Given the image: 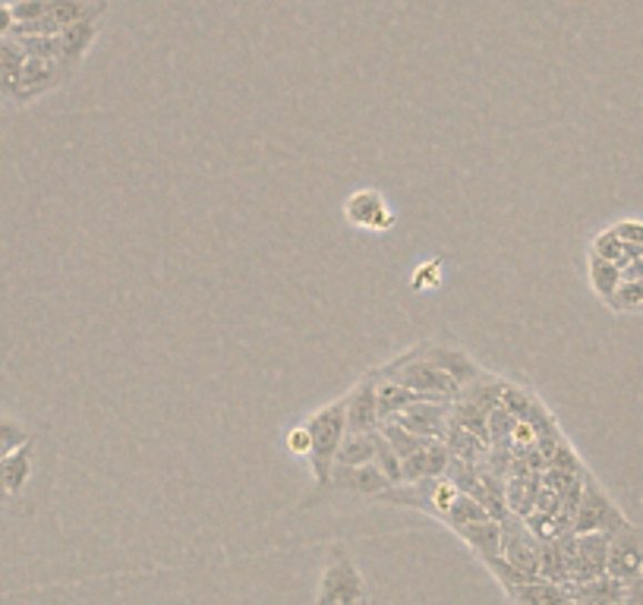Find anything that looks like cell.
<instances>
[{"mask_svg": "<svg viewBox=\"0 0 643 605\" xmlns=\"http://www.w3.org/2000/svg\"><path fill=\"white\" fill-rule=\"evenodd\" d=\"M344 411H348V432H372L382 426L379 397H375V379L372 375L344 397Z\"/></svg>", "mask_w": 643, "mask_h": 605, "instance_id": "30bf717a", "label": "cell"}, {"mask_svg": "<svg viewBox=\"0 0 643 605\" xmlns=\"http://www.w3.org/2000/svg\"><path fill=\"white\" fill-rule=\"evenodd\" d=\"M315 605H366V584L360 567L341 546L332 548V558L322 571Z\"/></svg>", "mask_w": 643, "mask_h": 605, "instance_id": "3957f363", "label": "cell"}, {"mask_svg": "<svg viewBox=\"0 0 643 605\" xmlns=\"http://www.w3.org/2000/svg\"><path fill=\"white\" fill-rule=\"evenodd\" d=\"M454 533H458V536H461L483 562H486V558H495V555H502V521H495V517L468 524V527L454 530Z\"/></svg>", "mask_w": 643, "mask_h": 605, "instance_id": "5bb4252c", "label": "cell"}, {"mask_svg": "<svg viewBox=\"0 0 643 605\" xmlns=\"http://www.w3.org/2000/svg\"><path fill=\"white\" fill-rule=\"evenodd\" d=\"M379 432L389 438V445L394 451H398V457L404 461V457H410L413 451H420L423 445H426L429 438H423V435H416V432L404 430L398 420H382V426H379Z\"/></svg>", "mask_w": 643, "mask_h": 605, "instance_id": "cb8c5ba5", "label": "cell"}, {"mask_svg": "<svg viewBox=\"0 0 643 605\" xmlns=\"http://www.w3.org/2000/svg\"><path fill=\"white\" fill-rule=\"evenodd\" d=\"M344 215H348L351 224L366 228V231H389L391 221H394L385 199L379 193H372V190H356L348 199V205H344Z\"/></svg>", "mask_w": 643, "mask_h": 605, "instance_id": "8fae6325", "label": "cell"}, {"mask_svg": "<svg viewBox=\"0 0 643 605\" xmlns=\"http://www.w3.org/2000/svg\"><path fill=\"white\" fill-rule=\"evenodd\" d=\"M375 457V445H372V432H344V442L334 454V464L341 467H360V464H372Z\"/></svg>", "mask_w": 643, "mask_h": 605, "instance_id": "44dd1931", "label": "cell"}, {"mask_svg": "<svg viewBox=\"0 0 643 605\" xmlns=\"http://www.w3.org/2000/svg\"><path fill=\"white\" fill-rule=\"evenodd\" d=\"M307 430L312 435V451H310V464L319 486H329L332 483V467H334V454L344 442V432H348V411H344V401H334L325 411L312 413Z\"/></svg>", "mask_w": 643, "mask_h": 605, "instance_id": "6da1fadb", "label": "cell"}, {"mask_svg": "<svg viewBox=\"0 0 643 605\" xmlns=\"http://www.w3.org/2000/svg\"><path fill=\"white\" fill-rule=\"evenodd\" d=\"M0 480L10 492V498L20 495L26 483L32 480V442H26L22 448L7 454V457H0Z\"/></svg>", "mask_w": 643, "mask_h": 605, "instance_id": "e0dca14e", "label": "cell"}, {"mask_svg": "<svg viewBox=\"0 0 643 605\" xmlns=\"http://www.w3.org/2000/svg\"><path fill=\"white\" fill-rule=\"evenodd\" d=\"M26 442H32L29 430H26L22 423H17V420H10V416H0V457L13 454V451L22 448Z\"/></svg>", "mask_w": 643, "mask_h": 605, "instance_id": "4316f807", "label": "cell"}, {"mask_svg": "<svg viewBox=\"0 0 643 605\" xmlns=\"http://www.w3.org/2000/svg\"><path fill=\"white\" fill-rule=\"evenodd\" d=\"M26 51V58H58V36H22L17 39Z\"/></svg>", "mask_w": 643, "mask_h": 605, "instance_id": "f1b7e54d", "label": "cell"}, {"mask_svg": "<svg viewBox=\"0 0 643 605\" xmlns=\"http://www.w3.org/2000/svg\"><path fill=\"white\" fill-rule=\"evenodd\" d=\"M7 502H10V492H7L3 480H0V505H7Z\"/></svg>", "mask_w": 643, "mask_h": 605, "instance_id": "e575fe53", "label": "cell"}, {"mask_svg": "<svg viewBox=\"0 0 643 605\" xmlns=\"http://www.w3.org/2000/svg\"><path fill=\"white\" fill-rule=\"evenodd\" d=\"M442 517H445L454 530H461V527H468V524H476V521H486V517H492V514H489L486 505H483V502H476L473 495H468V492H458V498L451 502L449 511H445Z\"/></svg>", "mask_w": 643, "mask_h": 605, "instance_id": "7402d4cb", "label": "cell"}, {"mask_svg": "<svg viewBox=\"0 0 643 605\" xmlns=\"http://www.w3.org/2000/svg\"><path fill=\"white\" fill-rule=\"evenodd\" d=\"M22 63H26V51H22L20 41L13 36L0 39V95L13 98Z\"/></svg>", "mask_w": 643, "mask_h": 605, "instance_id": "d6986e66", "label": "cell"}, {"mask_svg": "<svg viewBox=\"0 0 643 605\" xmlns=\"http://www.w3.org/2000/svg\"><path fill=\"white\" fill-rule=\"evenodd\" d=\"M641 303H643V278L622 281L615 296L609 300V306H615V310H641Z\"/></svg>", "mask_w": 643, "mask_h": 605, "instance_id": "83f0119b", "label": "cell"}, {"mask_svg": "<svg viewBox=\"0 0 643 605\" xmlns=\"http://www.w3.org/2000/svg\"><path fill=\"white\" fill-rule=\"evenodd\" d=\"M593 255L615 262L619 269H624V265L631 262V255H627V243H624L622 236L615 234V231H605V234L596 236V243H593Z\"/></svg>", "mask_w": 643, "mask_h": 605, "instance_id": "484cf974", "label": "cell"}, {"mask_svg": "<svg viewBox=\"0 0 643 605\" xmlns=\"http://www.w3.org/2000/svg\"><path fill=\"white\" fill-rule=\"evenodd\" d=\"M385 375L394 379V382H401L404 389L423 394L426 401H445V404H451V401H458L464 394V389L451 379L449 372L439 370L423 351L408 353L401 363H394L391 370H385Z\"/></svg>", "mask_w": 643, "mask_h": 605, "instance_id": "7a4b0ae2", "label": "cell"}, {"mask_svg": "<svg viewBox=\"0 0 643 605\" xmlns=\"http://www.w3.org/2000/svg\"><path fill=\"white\" fill-rule=\"evenodd\" d=\"M13 26H17V20H13L10 3H0V39H7L13 32Z\"/></svg>", "mask_w": 643, "mask_h": 605, "instance_id": "836d02e7", "label": "cell"}, {"mask_svg": "<svg viewBox=\"0 0 643 605\" xmlns=\"http://www.w3.org/2000/svg\"><path fill=\"white\" fill-rule=\"evenodd\" d=\"M423 353H426L439 370L449 372L461 389H470V385L480 379V370L473 366V360H470L464 351H451V347H423Z\"/></svg>", "mask_w": 643, "mask_h": 605, "instance_id": "9a60e30c", "label": "cell"}, {"mask_svg": "<svg viewBox=\"0 0 643 605\" xmlns=\"http://www.w3.org/2000/svg\"><path fill=\"white\" fill-rule=\"evenodd\" d=\"M372 445H375L372 464L389 476L391 486H401V483H404V473H401V457H398V451L391 448L389 438H385L379 430H372Z\"/></svg>", "mask_w": 643, "mask_h": 605, "instance_id": "d4e9b609", "label": "cell"}, {"mask_svg": "<svg viewBox=\"0 0 643 605\" xmlns=\"http://www.w3.org/2000/svg\"><path fill=\"white\" fill-rule=\"evenodd\" d=\"M502 558L530 577H540V540L518 517H502Z\"/></svg>", "mask_w": 643, "mask_h": 605, "instance_id": "8992f818", "label": "cell"}, {"mask_svg": "<svg viewBox=\"0 0 643 605\" xmlns=\"http://www.w3.org/2000/svg\"><path fill=\"white\" fill-rule=\"evenodd\" d=\"M622 527H627L622 511L615 508L612 498L596 486V480L590 473H584V488H581V502H577V511H574L571 533H615V530Z\"/></svg>", "mask_w": 643, "mask_h": 605, "instance_id": "277c9868", "label": "cell"}, {"mask_svg": "<svg viewBox=\"0 0 643 605\" xmlns=\"http://www.w3.org/2000/svg\"><path fill=\"white\" fill-rule=\"evenodd\" d=\"M10 10H13L17 22L41 20V17H48V0H13Z\"/></svg>", "mask_w": 643, "mask_h": 605, "instance_id": "f546056e", "label": "cell"}, {"mask_svg": "<svg viewBox=\"0 0 643 605\" xmlns=\"http://www.w3.org/2000/svg\"><path fill=\"white\" fill-rule=\"evenodd\" d=\"M612 577L619 581H637L643 577V530L637 527H622L612 533L609 540V567H605Z\"/></svg>", "mask_w": 643, "mask_h": 605, "instance_id": "5b68a950", "label": "cell"}, {"mask_svg": "<svg viewBox=\"0 0 643 605\" xmlns=\"http://www.w3.org/2000/svg\"><path fill=\"white\" fill-rule=\"evenodd\" d=\"M391 420H398L404 430L416 432L423 438H445L451 407L445 401H416V404H410L408 411H401Z\"/></svg>", "mask_w": 643, "mask_h": 605, "instance_id": "9c48e42d", "label": "cell"}, {"mask_svg": "<svg viewBox=\"0 0 643 605\" xmlns=\"http://www.w3.org/2000/svg\"><path fill=\"white\" fill-rule=\"evenodd\" d=\"M334 488H348V492H356V495H385L391 486V480L375 467V464H360V467H341L334 464L332 467V483Z\"/></svg>", "mask_w": 643, "mask_h": 605, "instance_id": "7c38bea8", "label": "cell"}, {"mask_svg": "<svg viewBox=\"0 0 643 605\" xmlns=\"http://www.w3.org/2000/svg\"><path fill=\"white\" fill-rule=\"evenodd\" d=\"M288 451H291V454H297V457H310L312 435L307 426H297V430L288 432Z\"/></svg>", "mask_w": 643, "mask_h": 605, "instance_id": "1f68e13d", "label": "cell"}, {"mask_svg": "<svg viewBox=\"0 0 643 605\" xmlns=\"http://www.w3.org/2000/svg\"><path fill=\"white\" fill-rule=\"evenodd\" d=\"M590 284L609 303L615 296V291H619V284H622V269L615 262H609V259L590 255Z\"/></svg>", "mask_w": 643, "mask_h": 605, "instance_id": "603a6c76", "label": "cell"}, {"mask_svg": "<svg viewBox=\"0 0 643 605\" xmlns=\"http://www.w3.org/2000/svg\"><path fill=\"white\" fill-rule=\"evenodd\" d=\"M565 605H590V603H577V599H567ZM622 605H624V603H622Z\"/></svg>", "mask_w": 643, "mask_h": 605, "instance_id": "d590c367", "label": "cell"}, {"mask_svg": "<svg viewBox=\"0 0 643 605\" xmlns=\"http://www.w3.org/2000/svg\"><path fill=\"white\" fill-rule=\"evenodd\" d=\"M612 231L622 236L624 243H634V246H643V224H641V221H622V224H615Z\"/></svg>", "mask_w": 643, "mask_h": 605, "instance_id": "d6a6232c", "label": "cell"}, {"mask_svg": "<svg viewBox=\"0 0 643 605\" xmlns=\"http://www.w3.org/2000/svg\"><path fill=\"white\" fill-rule=\"evenodd\" d=\"M451 464V448L442 438H429L420 451H413L410 457L401 461V473H404V483H429V480H439L442 473H449Z\"/></svg>", "mask_w": 643, "mask_h": 605, "instance_id": "ba28073f", "label": "cell"}, {"mask_svg": "<svg viewBox=\"0 0 643 605\" xmlns=\"http://www.w3.org/2000/svg\"><path fill=\"white\" fill-rule=\"evenodd\" d=\"M101 10H104L101 0H48V17L58 22L60 29L73 26V22L92 20Z\"/></svg>", "mask_w": 643, "mask_h": 605, "instance_id": "ffe728a7", "label": "cell"}, {"mask_svg": "<svg viewBox=\"0 0 643 605\" xmlns=\"http://www.w3.org/2000/svg\"><path fill=\"white\" fill-rule=\"evenodd\" d=\"M508 596L518 605H565L567 599H571L565 584H552V581H543V577L508 589Z\"/></svg>", "mask_w": 643, "mask_h": 605, "instance_id": "ac0fdd59", "label": "cell"}, {"mask_svg": "<svg viewBox=\"0 0 643 605\" xmlns=\"http://www.w3.org/2000/svg\"><path fill=\"white\" fill-rule=\"evenodd\" d=\"M98 36V22L96 17L92 20H82L73 22V26H63L58 32V48H60V67L67 70V73H73L82 58H86V51L92 48V41Z\"/></svg>", "mask_w": 643, "mask_h": 605, "instance_id": "4fadbf2b", "label": "cell"}, {"mask_svg": "<svg viewBox=\"0 0 643 605\" xmlns=\"http://www.w3.org/2000/svg\"><path fill=\"white\" fill-rule=\"evenodd\" d=\"M63 77H70L58 58H26L13 89V101H32V98L44 95L51 89H58Z\"/></svg>", "mask_w": 643, "mask_h": 605, "instance_id": "52a82bcc", "label": "cell"}, {"mask_svg": "<svg viewBox=\"0 0 643 605\" xmlns=\"http://www.w3.org/2000/svg\"><path fill=\"white\" fill-rule=\"evenodd\" d=\"M442 265L439 262H426V265H420L416 274H413V291H429V288H439L442 284Z\"/></svg>", "mask_w": 643, "mask_h": 605, "instance_id": "4dcf8cb0", "label": "cell"}, {"mask_svg": "<svg viewBox=\"0 0 643 605\" xmlns=\"http://www.w3.org/2000/svg\"><path fill=\"white\" fill-rule=\"evenodd\" d=\"M375 397H379V416H382V420L398 416V413L408 411L410 404H416V401H426L423 394L404 389L401 382H394L389 375H379V379H375Z\"/></svg>", "mask_w": 643, "mask_h": 605, "instance_id": "2e32d148", "label": "cell"}]
</instances>
